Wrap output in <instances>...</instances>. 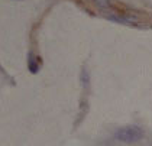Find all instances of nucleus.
<instances>
[{
    "mask_svg": "<svg viewBox=\"0 0 152 146\" xmlns=\"http://www.w3.org/2000/svg\"><path fill=\"white\" fill-rule=\"evenodd\" d=\"M116 139L120 142H125V143H135L142 139L143 132L140 130L138 126H125V127H120L116 132Z\"/></svg>",
    "mask_w": 152,
    "mask_h": 146,
    "instance_id": "obj_1",
    "label": "nucleus"
},
{
    "mask_svg": "<svg viewBox=\"0 0 152 146\" xmlns=\"http://www.w3.org/2000/svg\"><path fill=\"white\" fill-rule=\"evenodd\" d=\"M28 68H29V71L32 72V74H36L38 71H39V64L36 62L35 56L31 55L29 56V61H28Z\"/></svg>",
    "mask_w": 152,
    "mask_h": 146,
    "instance_id": "obj_2",
    "label": "nucleus"
},
{
    "mask_svg": "<svg viewBox=\"0 0 152 146\" xmlns=\"http://www.w3.org/2000/svg\"><path fill=\"white\" fill-rule=\"evenodd\" d=\"M93 1L99 6V9H102V10H109V9L113 7V4H112L110 0H93Z\"/></svg>",
    "mask_w": 152,
    "mask_h": 146,
    "instance_id": "obj_3",
    "label": "nucleus"
}]
</instances>
